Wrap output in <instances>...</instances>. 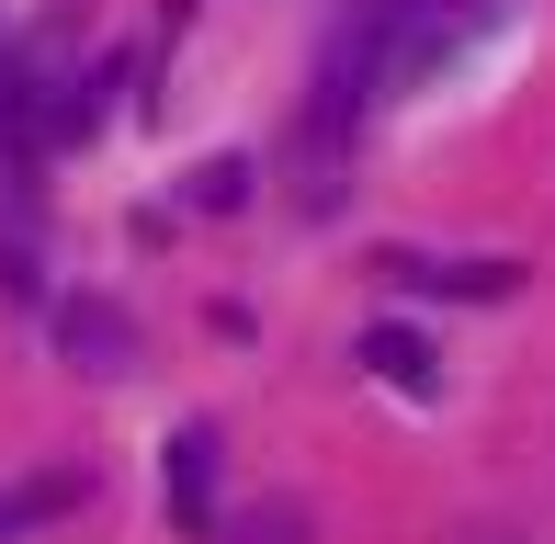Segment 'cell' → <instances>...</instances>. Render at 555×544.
<instances>
[{
	"label": "cell",
	"mask_w": 555,
	"mask_h": 544,
	"mask_svg": "<svg viewBox=\"0 0 555 544\" xmlns=\"http://www.w3.org/2000/svg\"><path fill=\"white\" fill-rule=\"evenodd\" d=\"M397 284H431V295H511V261H397Z\"/></svg>",
	"instance_id": "7a4b0ae2"
},
{
	"label": "cell",
	"mask_w": 555,
	"mask_h": 544,
	"mask_svg": "<svg viewBox=\"0 0 555 544\" xmlns=\"http://www.w3.org/2000/svg\"><path fill=\"white\" fill-rule=\"evenodd\" d=\"M205 510H216V431L182 419V431H170V522L205 533Z\"/></svg>",
	"instance_id": "6da1fadb"
},
{
	"label": "cell",
	"mask_w": 555,
	"mask_h": 544,
	"mask_svg": "<svg viewBox=\"0 0 555 544\" xmlns=\"http://www.w3.org/2000/svg\"><path fill=\"white\" fill-rule=\"evenodd\" d=\"M363 363H374L386 386H409V398H431V352H420L409 329H374V340H363Z\"/></svg>",
	"instance_id": "3957f363"
},
{
	"label": "cell",
	"mask_w": 555,
	"mask_h": 544,
	"mask_svg": "<svg viewBox=\"0 0 555 544\" xmlns=\"http://www.w3.org/2000/svg\"><path fill=\"white\" fill-rule=\"evenodd\" d=\"M68 340L91 352V375H125V318H103V307H68Z\"/></svg>",
	"instance_id": "277c9868"
}]
</instances>
